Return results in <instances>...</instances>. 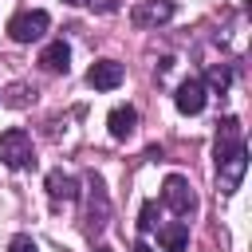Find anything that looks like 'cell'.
Instances as JSON below:
<instances>
[{
  "instance_id": "3",
  "label": "cell",
  "mask_w": 252,
  "mask_h": 252,
  "mask_svg": "<svg viewBox=\"0 0 252 252\" xmlns=\"http://www.w3.org/2000/svg\"><path fill=\"white\" fill-rule=\"evenodd\" d=\"M47 28H51V16L43 8H32V12H20V16L8 20V35L16 43H35V39H43Z\"/></svg>"
},
{
  "instance_id": "15",
  "label": "cell",
  "mask_w": 252,
  "mask_h": 252,
  "mask_svg": "<svg viewBox=\"0 0 252 252\" xmlns=\"http://www.w3.org/2000/svg\"><path fill=\"white\" fill-rule=\"evenodd\" d=\"M8 252H39V244H35L28 232H20V236H12V240H8Z\"/></svg>"
},
{
  "instance_id": "12",
  "label": "cell",
  "mask_w": 252,
  "mask_h": 252,
  "mask_svg": "<svg viewBox=\"0 0 252 252\" xmlns=\"http://www.w3.org/2000/svg\"><path fill=\"white\" fill-rule=\"evenodd\" d=\"M158 240L165 252H185L189 248V220H169L158 228Z\"/></svg>"
},
{
  "instance_id": "1",
  "label": "cell",
  "mask_w": 252,
  "mask_h": 252,
  "mask_svg": "<svg viewBox=\"0 0 252 252\" xmlns=\"http://www.w3.org/2000/svg\"><path fill=\"white\" fill-rule=\"evenodd\" d=\"M0 161H4L8 169H28V165H35L32 134H28V130H20V126L4 130V134H0Z\"/></svg>"
},
{
  "instance_id": "7",
  "label": "cell",
  "mask_w": 252,
  "mask_h": 252,
  "mask_svg": "<svg viewBox=\"0 0 252 252\" xmlns=\"http://www.w3.org/2000/svg\"><path fill=\"white\" fill-rule=\"evenodd\" d=\"M205 98H209V87H205V79H185L181 87H177V94H173V102H177V110L181 114H201L205 110Z\"/></svg>"
},
{
  "instance_id": "8",
  "label": "cell",
  "mask_w": 252,
  "mask_h": 252,
  "mask_svg": "<svg viewBox=\"0 0 252 252\" xmlns=\"http://www.w3.org/2000/svg\"><path fill=\"white\" fill-rule=\"evenodd\" d=\"M122 79H126V71H122L118 59H98V63H91V71H87V83H91L94 91H114V87H122Z\"/></svg>"
},
{
  "instance_id": "16",
  "label": "cell",
  "mask_w": 252,
  "mask_h": 252,
  "mask_svg": "<svg viewBox=\"0 0 252 252\" xmlns=\"http://www.w3.org/2000/svg\"><path fill=\"white\" fill-rule=\"evenodd\" d=\"M134 252H154V248L150 244H134Z\"/></svg>"
},
{
  "instance_id": "4",
  "label": "cell",
  "mask_w": 252,
  "mask_h": 252,
  "mask_svg": "<svg viewBox=\"0 0 252 252\" xmlns=\"http://www.w3.org/2000/svg\"><path fill=\"white\" fill-rule=\"evenodd\" d=\"M87 232H102L106 220H110V197H106V185L102 177H91L87 181Z\"/></svg>"
},
{
  "instance_id": "9",
  "label": "cell",
  "mask_w": 252,
  "mask_h": 252,
  "mask_svg": "<svg viewBox=\"0 0 252 252\" xmlns=\"http://www.w3.org/2000/svg\"><path fill=\"white\" fill-rule=\"evenodd\" d=\"M47 197L59 205V201H75L79 197V177L67 173V169H51L47 173Z\"/></svg>"
},
{
  "instance_id": "2",
  "label": "cell",
  "mask_w": 252,
  "mask_h": 252,
  "mask_svg": "<svg viewBox=\"0 0 252 252\" xmlns=\"http://www.w3.org/2000/svg\"><path fill=\"white\" fill-rule=\"evenodd\" d=\"M161 201H165V205H169L181 220L197 213V193H193L189 177H181V173H169V177L161 181Z\"/></svg>"
},
{
  "instance_id": "5",
  "label": "cell",
  "mask_w": 252,
  "mask_h": 252,
  "mask_svg": "<svg viewBox=\"0 0 252 252\" xmlns=\"http://www.w3.org/2000/svg\"><path fill=\"white\" fill-rule=\"evenodd\" d=\"M244 169H248V150H244V142H240L236 150H228V154H220V158H217L220 193H232V189L244 181Z\"/></svg>"
},
{
  "instance_id": "13",
  "label": "cell",
  "mask_w": 252,
  "mask_h": 252,
  "mask_svg": "<svg viewBox=\"0 0 252 252\" xmlns=\"http://www.w3.org/2000/svg\"><path fill=\"white\" fill-rule=\"evenodd\" d=\"M138 228H142V232H150V228H158V205H154V201H146V205H142V217H138Z\"/></svg>"
},
{
  "instance_id": "11",
  "label": "cell",
  "mask_w": 252,
  "mask_h": 252,
  "mask_svg": "<svg viewBox=\"0 0 252 252\" xmlns=\"http://www.w3.org/2000/svg\"><path fill=\"white\" fill-rule=\"evenodd\" d=\"M106 126H110V138H114V142H126V138L134 134V126H138L134 106H114V110L106 114Z\"/></svg>"
},
{
  "instance_id": "10",
  "label": "cell",
  "mask_w": 252,
  "mask_h": 252,
  "mask_svg": "<svg viewBox=\"0 0 252 252\" xmlns=\"http://www.w3.org/2000/svg\"><path fill=\"white\" fill-rule=\"evenodd\" d=\"M39 67L51 71V75H67V71H71V47H67L63 39L47 43V47L39 51Z\"/></svg>"
},
{
  "instance_id": "17",
  "label": "cell",
  "mask_w": 252,
  "mask_h": 252,
  "mask_svg": "<svg viewBox=\"0 0 252 252\" xmlns=\"http://www.w3.org/2000/svg\"><path fill=\"white\" fill-rule=\"evenodd\" d=\"M63 4H75V8H79V4H87V0H63Z\"/></svg>"
},
{
  "instance_id": "14",
  "label": "cell",
  "mask_w": 252,
  "mask_h": 252,
  "mask_svg": "<svg viewBox=\"0 0 252 252\" xmlns=\"http://www.w3.org/2000/svg\"><path fill=\"white\" fill-rule=\"evenodd\" d=\"M209 83H213V87H217V91H224V87H228V83H232V71H228V67H220V63H217V67H209Z\"/></svg>"
},
{
  "instance_id": "6",
  "label": "cell",
  "mask_w": 252,
  "mask_h": 252,
  "mask_svg": "<svg viewBox=\"0 0 252 252\" xmlns=\"http://www.w3.org/2000/svg\"><path fill=\"white\" fill-rule=\"evenodd\" d=\"M173 12H177L173 0H138L130 8V24L134 28H161L173 20Z\"/></svg>"
}]
</instances>
